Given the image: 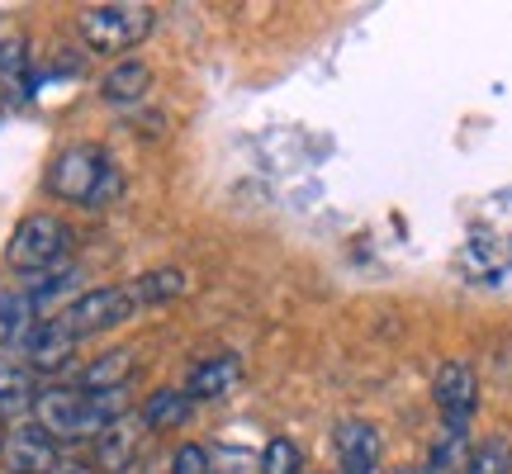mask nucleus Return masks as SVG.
Masks as SVG:
<instances>
[{"mask_svg": "<svg viewBox=\"0 0 512 474\" xmlns=\"http://www.w3.org/2000/svg\"><path fill=\"white\" fill-rule=\"evenodd\" d=\"M67 247H72V228L67 219H57L48 209H38V214H24L15 223V233L5 242V266L19 271L24 280L38 271H48L57 261H67Z\"/></svg>", "mask_w": 512, "mask_h": 474, "instance_id": "obj_4", "label": "nucleus"}, {"mask_svg": "<svg viewBox=\"0 0 512 474\" xmlns=\"http://www.w3.org/2000/svg\"><path fill=\"white\" fill-rule=\"evenodd\" d=\"M138 309V299H133V290L128 285H95V290H81L67 304V309L57 313L67 328H72L76 342H86V337H100V332L119 328V323H128Z\"/></svg>", "mask_w": 512, "mask_h": 474, "instance_id": "obj_5", "label": "nucleus"}, {"mask_svg": "<svg viewBox=\"0 0 512 474\" xmlns=\"http://www.w3.org/2000/svg\"><path fill=\"white\" fill-rule=\"evenodd\" d=\"M190 413H195V399L185 389H152L138 408V422L143 432H171V427H185Z\"/></svg>", "mask_w": 512, "mask_h": 474, "instance_id": "obj_19", "label": "nucleus"}, {"mask_svg": "<svg viewBox=\"0 0 512 474\" xmlns=\"http://www.w3.org/2000/svg\"><path fill=\"white\" fill-rule=\"evenodd\" d=\"M242 384V356L233 351H214V356H204L190 375H185V394L195 403H209V399H223V394H233Z\"/></svg>", "mask_w": 512, "mask_h": 474, "instance_id": "obj_11", "label": "nucleus"}, {"mask_svg": "<svg viewBox=\"0 0 512 474\" xmlns=\"http://www.w3.org/2000/svg\"><path fill=\"white\" fill-rule=\"evenodd\" d=\"M304 470V456L290 437H271L266 451H261V474H299Z\"/></svg>", "mask_w": 512, "mask_h": 474, "instance_id": "obj_22", "label": "nucleus"}, {"mask_svg": "<svg viewBox=\"0 0 512 474\" xmlns=\"http://www.w3.org/2000/svg\"><path fill=\"white\" fill-rule=\"evenodd\" d=\"M24 294L34 299L38 318H57V313L81 294V266H76V261H57L48 271L29 275V280H24Z\"/></svg>", "mask_w": 512, "mask_h": 474, "instance_id": "obj_8", "label": "nucleus"}, {"mask_svg": "<svg viewBox=\"0 0 512 474\" xmlns=\"http://www.w3.org/2000/svg\"><path fill=\"white\" fill-rule=\"evenodd\" d=\"M470 460V446H465V427H446L437 437V446H432V465H427V474H451L456 465H465Z\"/></svg>", "mask_w": 512, "mask_h": 474, "instance_id": "obj_21", "label": "nucleus"}, {"mask_svg": "<svg viewBox=\"0 0 512 474\" xmlns=\"http://www.w3.org/2000/svg\"><path fill=\"white\" fill-rule=\"evenodd\" d=\"M157 29V10L138 5V0H114V5H91L76 15V34L81 43L100 57H128L147 34Z\"/></svg>", "mask_w": 512, "mask_h": 474, "instance_id": "obj_3", "label": "nucleus"}, {"mask_svg": "<svg viewBox=\"0 0 512 474\" xmlns=\"http://www.w3.org/2000/svg\"><path fill=\"white\" fill-rule=\"evenodd\" d=\"M465 474H512V441L508 437L479 441L470 460H465Z\"/></svg>", "mask_w": 512, "mask_h": 474, "instance_id": "obj_20", "label": "nucleus"}, {"mask_svg": "<svg viewBox=\"0 0 512 474\" xmlns=\"http://www.w3.org/2000/svg\"><path fill=\"white\" fill-rule=\"evenodd\" d=\"M38 323H43V318H38L34 299L24 294V285H19V290H0V347L24 351Z\"/></svg>", "mask_w": 512, "mask_h": 474, "instance_id": "obj_16", "label": "nucleus"}, {"mask_svg": "<svg viewBox=\"0 0 512 474\" xmlns=\"http://www.w3.org/2000/svg\"><path fill=\"white\" fill-rule=\"evenodd\" d=\"M147 91H152V67L143 57H119L100 76V100H110V105H138Z\"/></svg>", "mask_w": 512, "mask_h": 474, "instance_id": "obj_15", "label": "nucleus"}, {"mask_svg": "<svg viewBox=\"0 0 512 474\" xmlns=\"http://www.w3.org/2000/svg\"><path fill=\"white\" fill-rule=\"evenodd\" d=\"M332 446H337V460H342V470H380L384 437H380V427H375V422H366V418L337 422V432H332Z\"/></svg>", "mask_w": 512, "mask_h": 474, "instance_id": "obj_10", "label": "nucleus"}, {"mask_svg": "<svg viewBox=\"0 0 512 474\" xmlns=\"http://www.w3.org/2000/svg\"><path fill=\"white\" fill-rule=\"evenodd\" d=\"M128 290L138 299V309H162V304H176L190 290V275L181 266H152L138 280H128Z\"/></svg>", "mask_w": 512, "mask_h": 474, "instance_id": "obj_18", "label": "nucleus"}, {"mask_svg": "<svg viewBox=\"0 0 512 474\" xmlns=\"http://www.w3.org/2000/svg\"><path fill=\"white\" fill-rule=\"evenodd\" d=\"M29 418H34V427H43L57 446H62V441H95L105 427L128 418V389L81 394L76 384H53V389H38Z\"/></svg>", "mask_w": 512, "mask_h": 474, "instance_id": "obj_1", "label": "nucleus"}, {"mask_svg": "<svg viewBox=\"0 0 512 474\" xmlns=\"http://www.w3.org/2000/svg\"><path fill=\"white\" fill-rule=\"evenodd\" d=\"M34 399H38V375L19 356L0 351V418L34 413Z\"/></svg>", "mask_w": 512, "mask_h": 474, "instance_id": "obj_14", "label": "nucleus"}, {"mask_svg": "<svg viewBox=\"0 0 512 474\" xmlns=\"http://www.w3.org/2000/svg\"><path fill=\"white\" fill-rule=\"evenodd\" d=\"M171 474H214V460L204 451L200 441H185L176 446V456H171Z\"/></svg>", "mask_w": 512, "mask_h": 474, "instance_id": "obj_23", "label": "nucleus"}, {"mask_svg": "<svg viewBox=\"0 0 512 474\" xmlns=\"http://www.w3.org/2000/svg\"><path fill=\"white\" fill-rule=\"evenodd\" d=\"M57 474H95V470H91V465H67V460H62V470H57Z\"/></svg>", "mask_w": 512, "mask_h": 474, "instance_id": "obj_24", "label": "nucleus"}, {"mask_svg": "<svg viewBox=\"0 0 512 474\" xmlns=\"http://www.w3.org/2000/svg\"><path fill=\"white\" fill-rule=\"evenodd\" d=\"M0 465H5V474H57L62 470V451H57V441L43 427L19 422L15 432H5Z\"/></svg>", "mask_w": 512, "mask_h": 474, "instance_id": "obj_6", "label": "nucleus"}, {"mask_svg": "<svg viewBox=\"0 0 512 474\" xmlns=\"http://www.w3.org/2000/svg\"><path fill=\"white\" fill-rule=\"evenodd\" d=\"M0 95H5V100H29V95H34L29 38H0Z\"/></svg>", "mask_w": 512, "mask_h": 474, "instance_id": "obj_17", "label": "nucleus"}, {"mask_svg": "<svg viewBox=\"0 0 512 474\" xmlns=\"http://www.w3.org/2000/svg\"><path fill=\"white\" fill-rule=\"evenodd\" d=\"M72 356H76V337L62 318H43L34 328V337H29V347H24V365H29L34 375H53V370H62Z\"/></svg>", "mask_w": 512, "mask_h": 474, "instance_id": "obj_9", "label": "nucleus"}, {"mask_svg": "<svg viewBox=\"0 0 512 474\" xmlns=\"http://www.w3.org/2000/svg\"><path fill=\"white\" fill-rule=\"evenodd\" d=\"M432 399H437L446 427H465V432H470V418H475V408H479L475 370L465 361H446L437 370V380H432Z\"/></svg>", "mask_w": 512, "mask_h": 474, "instance_id": "obj_7", "label": "nucleus"}, {"mask_svg": "<svg viewBox=\"0 0 512 474\" xmlns=\"http://www.w3.org/2000/svg\"><path fill=\"white\" fill-rule=\"evenodd\" d=\"M394 474H427L422 465H403V470H394Z\"/></svg>", "mask_w": 512, "mask_h": 474, "instance_id": "obj_26", "label": "nucleus"}, {"mask_svg": "<svg viewBox=\"0 0 512 474\" xmlns=\"http://www.w3.org/2000/svg\"><path fill=\"white\" fill-rule=\"evenodd\" d=\"M48 195L81 209H105L124 195V171L100 143H67L48 166Z\"/></svg>", "mask_w": 512, "mask_h": 474, "instance_id": "obj_2", "label": "nucleus"}, {"mask_svg": "<svg viewBox=\"0 0 512 474\" xmlns=\"http://www.w3.org/2000/svg\"><path fill=\"white\" fill-rule=\"evenodd\" d=\"M5 119H10V100L0 95V124H5Z\"/></svg>", "mask_w": 512, "mask_h": 474, "instance_id": "obj_25", "label": "nucleus"}, {"mask_svg": "<svg viewBox=\"0 0 512 474\" xmlns=\"http://www.w3.org/2000/svg\"><path fill=\"white\" fill-rule=\"evenodd\" d=\"M138 441H143V422L133 418H119L114 427H105L95 437V470L100 474H124L133 460H138Z\"/></svg>", "mask_w": 512, "mask_h": 474, "instance_id": "obj_13", "label": "nucleus"}, {"mask_svg": "<svg viewBox=\"0 0 512 474\" xmlns=\"http://www.w3.org/2000/svg\"><path fill=\"white\" fill-rule=\"evenodd\" d=\"M133 375H138V351L114 347V351H100V356L76 375V389H81V394H114V389H128Z\"/></svg>", "mask_w": 512, "mask_h": 474, "instance_id": "obj_12", "label": "nucleus"}, {"mask_svg": "<svg viewBox=\"0 0 512 474\" xmlns=\"http://www.w3.org/2000/svg\"><path fill=\"white\" fill-rule=\"evenodd\" d=\"M0 446H5V418H0Z\"/></svg>", "mask_w": 512, "mask_h": 474, "instance_id": "obj_27", "label": "nucleus"}]
</instances>
